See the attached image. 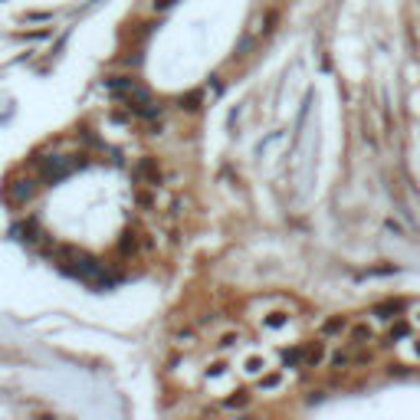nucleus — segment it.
I'll return each instance as SVG.
<instances>
[{
  "instance_id": "1",
  "label": "nucleus",
  "mask_w": 420,
  "mask_h": 420,
  "mask_svg": "<svg viewBox=\"0 0 420 420\" xmlns=\"http://www.w3.org/2000/svg\"><path fill=\"white\" fill-rule=\"evenodd\" d=\"M348 345L351 348H371L377 342V325L371 318H358V322H348V331H345Z\"/></svg>"
},
{
  "instance_id": "2",
  "label": "nucleus",
  "mask_w": 420,
  "mask_h": 420,
  "mask_svg": "<svg viewBox=\"0 0 420 420\" xmlns=\"http://www.w3.org/2000/svg\"><path fill=\"white\" fill-rule=\"evenodd\" d=\"M407 305H410L407 299H384V302H377L368 315H371L375 325H390V322H397V318L407 312Z\"/></svg>"
},
{
  "instance_id": "3",
  "label": "nucleus",
  "mask_w": 420,
  "mask_h": 420,
  "mask_svg": "<svg viewBox=\"0 0 420 420\" xmlns=\"http://www.w3.org/2000/svg\"><path fill=\"white\" fill-rule=\"evenodd\" d=\"M322 364H329L325 338H318V342H305V345H302V368H322Z\"/></svg>"
},
{
  "instance_id": "4",
  "label": "nucleus",
  "mask_w": 420,
  "mask_h": 420,
  "mask_svg": "<svg viewBox=\"0 0 420 420\" xmlns=\"http://www.w3.org/2000/svg\"><path fill=\"white\" fill-rule=\"evenodd\" d=\"M250 404H253V394L250 390H243V388H237L230 397H224L220 404L213 407L217 414H240V410H250Z\"/></svg>"
},
{
  "instance_id": "5",
  "label": "nucleus",
  "mask_w": 420,
  "mask_h": 420,
  "mask_svg": "<svg viewBox=\"0 0 420 420\" xmlns=\"http://www.w3.org/2000/svg\"><path fill=\"white\" fill-rule=\"evenodd\" d=\"M272 364H270V358L263 355V351H250V355H243L240 358V375L243 377H259V375H266Z\"/></svg>"
},
{
  "instance_id": "6",
  "label": "nucleus",
  "mask_w": 420,
  "mask_h": 420,
  "mask_svg": "<svg viewBox=\"0 0 420 420\" xmlns=\"http://www.w3.org/2000/svg\"><path fill=\"white\" fill-rule=\"evenodd\" d=\"M292 315L283 312V309H270V312H263L259 315V329L263 331H285V329H292Z\"/></svg>"
},
{
  "instance_id": "7",
  "label": "nucleus",
  "mask_w": 420,
  "mask_h": 420,
  "mask_svg": "<svg viewBox=\"0 0 420 420\" xmlns=\"http://www.w3.org/2000/svg\"><path fill=\"white\" fill-rule=\"evenodd\" d=\"M283 388H285V375L276 371V368H270L266 375L256 377V390H259V394H279Z\"/></svg>"
},
{
  "instance_id": "8",
  "label": "nucleus",
  "mask_w": 420,
  "mask_h": 420,
  "mask_svg": "<svg viewBox=\"0 0 420 420\" xmlns=\"http://www.w3.org/2000/svg\"><path fill=\"white\" fill-rule=\"evenodd\" d=\"M410 335H414V322L397 318V322H390L388 325V338H384V345H404Z\"/></svg>"
},
{
  "instance_id": "9",
  "label": "nucleus",
  "mask_w": 420,
  "mask_h": 420,
  "mask_svg": "<svg viewBox=\"0 0 420 420\" xmlns=\"http://www.w3.org/2000/svg\"><path fill=\"white\" fill-rule=\"evenodd\" d=\"M138 180H141V187H161V167L154 158H145L138 165Z\"/></svg>"
},
{
  "instance_id": "10",
  "label": "nucleus",
  "mask_w": 420,
  "mask_h": 420,
  "mask_svg": "<svg viewBox=\"0 0 420 420\" xmlns=\"http://www.w3.org/2000/svg\"><path fill=\"white\" fill-rule=\"evenodd\" d=\"M345 331H348V318H345V315H331V318H325V322H322L318 338L331 342V338H338V335H345Z\"/></svg>"
},
{
  "instance_id": "11",
  "label": "nucleus",
  "mask_w": 420,
  "mask_h": 420,
  "mask_svg": "<svg viewBox=\"0 0 420 420\" xmlns=\"http://www.w3.org/2000/svg\"><path fill=\"white\" fill-rule=\"evenodd\" d=\"M36 194V180H14V187L7 191V197L14 200V204H23V200H30Z\"/></svg>"
},
{
  "instance_id": "12",
  "label": "nucleus",
  "mask_w": 420,
  "mask_h": 420,
  "mask_svg": "<svg viewBox=\"0 0 420 420\" xmlns=\"http://www.w3.org/2000/svg\"><path fill=\"white\" fill-rule=\"evenodd\" d=\"M276 20H279V14H276V7H270V10H263V14H259V20H256V40L270 36L272 27H276Z\"/></svg>"
},
{
  "instance_id": "13",
  "label": "nucleus",
  "mask_w": 420,
  "mask_h": 420,
  "mask_svg": "<svg viewBox=\"0 0 420 420\" xmlns=\"http://www.w3.org/2000/svg\"><path fill=\"white\" fill-rule=\"evenodd\" d=\"M351 345L348 348H338V351H329V368H335V371H348L351 368Z\"/></svg>"
},
{
  "instance_id": "14",
  "label": "nucleus",
  "mask_w": 420,
  "mask_h": 420,
  "mask_svg": "<svg viewBox=\"0 0 420 420\" xmlns=\"http://www.w3.org/2000/svg\"><path fill=\"white\" fill-rule=\"evenodd\" d=\"M243 342H246V335H243L240 329H233V331H226V335L217 338V348H220V351H233V348H240Z\"/></svg>"
},
{
  "instance_id": "15",
  "label": "nucleus",
  "mask_w": 420,
  "mask_h": 420,
  "mask_svg": "<svg viewBox=\"0 0 420 420\" xmlns=\"http://www.w3.org/2000/svg\"><path fill=\"white\" fill-rule=\"evenodd\" d=\"M404 358L407 361H414V364H420V338H407V345H404Z\"/></svg>"
},
{
  "instance_id": "16",
  "label": "nucleus",
  "mask_w": 420,
  "mask_h": 420,
  "mask_svg": "<svg viewBox=\"0 0 420 420\" xmlns=\"http://www.w3.org/2000/svg\"><path fill=\"white\" fill-rule=\"evenodd\" d=\"M174 3H178V0H148V10H151L154 16H161V14H167V10H171Z\"/></svg>"
},
{
  "instance_id": "17",
  "label": "nucleus",
  "mask_w": 420,
  "mask_h": 420,
  "mask_svg": "<svg viewBox=\"0 0 420 420\" xmlns=\"http://www.w3.org/2000/svg\"><path fill=\"white\" fill-rule=\"evenodd\" d=\"M180 108H184V112H194V108H200V95H197V92L184 95V99H180Z\"/></svg>"
},
{
  "instance_id": "18",
  "label": "nucleus",
  "mask_w": 420,
  "mask_h": 420,
  "mask_svg": "<svg viewBox=\"0 0 420 420\" xmlns=\"http://www.w3.org/2000/svg\"><path fill=\"white\" fill-rule=\"evenodd\" d=\"M220 375H226V364H220V361H213L207 368V381H213V377H220Z\"/></svg>"
},
{
  "instance_id": "19",
  "label": "nucleus",
  "mask_w": 420,
  "mask_h": 420,
  "mask_svg": "<svg viewBox=\"0 0 420 420\" xmlns=\"http://www.w3.org/2000/svg\"><path fill=\"white\" fill-rule=\"evenodd\" d=\"M414 325L420 329V305H417V312H414Z\"/></svg>"
}]
</instances>
